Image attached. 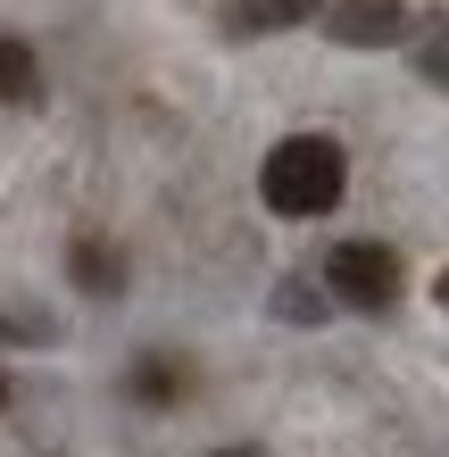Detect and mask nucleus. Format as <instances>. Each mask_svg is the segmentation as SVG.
I'll list each match as a JSON object with an SVG mask.
<instances>
[{"instance_id":"nucleus-1","label":"nucleus","mask_w":449,"mask_h":457,"mask_svg":"<svg viewBox=\"0 0 449 457\" xmlns=\"http://www.w3.org/2000/svg\"><path fill=\"white\" fill-rule=\"evenodd\" d=\"M341 183H350V158H341L333 133H292V142H275L267 167H258V192H267L275 217H325L341 200Z\"/></svg>"},{"instance_id":"nucleus-2","label":"nucleus","mask_w":449,"mask_h":457,"mask_svg":"<svg viewBox=\"0 0 449 457\" xmlns=\"http://www.w3.org/2000/svg\"><path fill=\"white\" fill-rule=\"evenodd\" d=\"M408 291V266L391 241H341L325 258V300L333 308H358V316H391Z\"/></svg>"},{"instance_id":"nucleus-3","label":"nucleus","mask_w":449,"mask_h":457,"mask_svg":"<svg viewBox=\"0 0 449 457\" xmlns=\"http://www.w3.org/2000/svg\"><path fill=\"white\" fill-rule=\"evenodd\" d=\"M325 34L341 50H391V42H408V0H333Z\"/></svg>"},{"instance_id":"nucleus-4","label":"nucleus","mask_w":449,"mask_h":457,"mask_svg":"<svg viewBox=\"0 0 449 457\" xmlns=\"http://www.w3.org/2000/svg\"><path fill=\"white\" fill-rule=\"evenodd\" d=\"M325 17V0H217V34L225 42H267V34H292V25Z\"/></svg>"},{"instance_id":"nucleus-5","label":"nucleus","mask_w":449,"mask_h":457,"mask_svg":"<svg viewBox=\"0 0 449 457\" xmlns=\"http://www.w3.org/2000/svg\"><path fill=\"white\" fill-rule=\"evenodd\" d=\"M125 391H134L142 408H175V399H192V358H175V349H142L134 374H125Z\"/></svg>"},{"instance_id":"nucleus-6","label":"nucleus","mask_w":449,"mask_h":457,"mask_svg":"<svg viewBox=\"0 0 449 457\" xmlns=\"http://www.w3.org/2000/svg\"><path fill=\"white\" fill-rule=\"evenodd\" d=\"M67 275H75V291H92V300H117V291H125V250L100 241V233H84L67 250Z\"/></svg>"},{"instance_id":"nucleus-7","label":"nucleus","mask_w":449,"mask_h":457,"mask_svg":"<svg viewBox=\"0 0 449 457\" xmlns=\"http://www.w3.org/2000/svg\"><path fill=\"white\" fill-rule=\"evenodd\" d=\"M34 92H42V59H34V42L0 34V109H25Z\"/></svg>"},{"instance_id":"nucleus-8","label":"nucleus","mask_w":449,"mask_h":457,"mask_svg":"<svg viewBox=\"0 0 449 457\" xmlns=\"http://www.w3.org/2000/svg\"><path fill=\"white\" fill-rule=\"evenodd\" d=\"M275 316H283V325H325V316H333V300H325V283L283 275V283H275Z\"/></svg>"},{"instance_id":"nucleus-9","label":"nucleus","mask_w":449,"mask_h":457,"mask_svg":"<svg viewBox=\"0 0 449 457\" xmlns=\"http://www.w3.org/2000/svg\"><path fill=\"white\" fill-rule=\"evenodd\" d=\"M408 59H416V75H425L433 92H449V17H425V25H416Z\"/></svg>"},{"instance_id":"nucleus-10","label":"nucleus","mask_w":449,"mask_h":457,"mask_svg":"<svg viewBox=\"0 0 449 457\" xmlns=\"http://www.w3.org/2000/svg\"><path fill=\"white\" fill-rule=\"evenodd\" d=\"M0 341H50V325H34V316H0Z\"/></svg>"},{"instance_id":"nucleus-11","label":"nucleus","mask_w":449,"mask_h":457,"mask_svg":"<svg viewBox=\"0 0 449 457\" xmlns=\"http://www.w3.org/2000/svg\"><path fill=\"white\" fill-rule=\"evenodd\" d=\"M208 457H267V449H250V441H233V449H208Z\"/></svg>"},{"instance_id":"nucleus-12","label":"nucleus","mask_w":449,"mask_h":457,"mask_svg":"<svg viewBox=\"0 0 449 457\" xmlns=\"http://www.w3.org/2000/svg\"><path fill=\"white\" fill-rule=\"evenodd\" d=\"M433 291H441V308H449V275H441V283H433Z\"/></svg>"},{"instance_id":"nucleus-13","label":"nucleus","mask_w":449,"mask_h":457,"mask_svg":"<svg viewBox=\"0 0 449 457\" xmlns=\"http://www.w3.org/2000/svg\"><path fill=\"white\" fill-rule=\"evenodd\" d=\"M0 408H9V374H0Z\"/></svg>"}]
</instances>
